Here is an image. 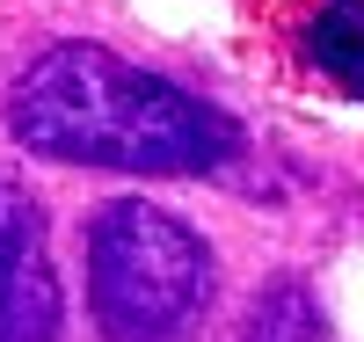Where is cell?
Returning a JSON list of instances; mask_svg holds the SVG:
<instances>
[{
	"label": "cell",
	"instance_id": "6da1fadb",
	"mask_svg": "<svg viewBox=\"0 0 364 342\" xmlns=\"http://www.w3.org/2000/svg\"><path fill=\"white\" fill-rule=\"evenodd\" d=\"M8 132L44 161L204 175L233 153V124L175 80L124 66L102 44H51L8 95Z\"/></svg>",
	"mask_w": 364,
	"mask_h": 342
},
{
	"label": "cell",
	"instance_id": "7a4b0ae2",
	"mask_svg": "<svg viewBox=\"0 0 364 342\" xmlns=\"http://www.w3.org/2000/svg\"><path fill=\"white\" fill-rule=\"evenodd\" d=\"M87 299L109 342H182L211 299V255L168 211L109 204L87 233Z\"/></svg>",
	"mask_w": 364,
	"mask_h": 342
},
{
	"label": "cell",
	"instance_id": "3957f363",
	"mask_svg": "<svg viewBox=\"0 0 364 342\" xmlns=\"http://www.w3.org/2000/svg\"><path fill=\"white\" fill-rule=\"evenodd\" d=\"M0 342H58V277L44 255V211L0 175Z\"/></svg>",
	"mask_w": 364,
	"mask_h": 342
},
{
	"label": "cell",
	"instance_id": "277c9868",
	"mask_svg": "<svg viewBox=\"0 0 364 342\" xmlns=\"http://www.w3.org/2000/svg\"><path fill=\"white\" fill-rule=\"evenodd\" d=\"M306 58L343 87V95L364 102V0H328V8L306 22Z\"/></svg>",
	"mask_w": 364,
	"mask_h": 342
}]
</instances>
